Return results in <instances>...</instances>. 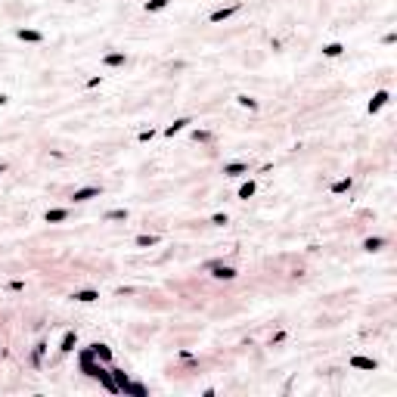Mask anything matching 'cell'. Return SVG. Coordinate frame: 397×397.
Segmentation results:
<instances>
[{
    "instance_id": "cell-1",
    "label": "cell",
    "mask_w": 397,
    "mask_h": 397,
    "mask_svg": "<svg viewBox=\"0 0 397 397\" xmlns=\"http://www.w3.org/2000/svg\"><path fill=\"white\" fill-rule=\"evenodd\" d=\"M242 13H246V0H230V3H220L208 13L205 25H227V22H233V19H239Z\"/></svg>"
},
{
    "instance_id": "cell-2",
    "label": "cell",
    "mask_w": 397,
    "mask_h": 397,
    "mask_svg": "<svg viewBox=\"0 0 397 397\" xmlns=\"http://www.w3.org/2000/svg\"><path fill=\"white\" fill-rule=\"evenodd\" d=\"M10 38L22 47H44L50 40V34L38 29V25H16V29H10Z\"/></svg>"
},
{
    "instance_id": "cell-3",
    "label": "cell",
    "mask_w": 397,
    "mask_h": 397,
    "mask_svg": "<svg viewBox=\"0 0 397 397\" xmlns=\"http://www.w3.org/2000/svg\"><path fill=\"white\" fill-rule=\"evenodd\" d=\"M106 196V190H103L100 183H81V186H75L72 193H68V205H90V202H96V199H103Z\"/></svg>"
},
{
    "instance_id": "cell-4",
    "label": "cell",
    "mask_w": 397,
    "mask_h": 397,
    "mask_svg": "<svg viewBox=\"0 0 397 397\" xmlns=\"http://www.w3.org/2000/svg\"><path fill=\"white\" fill-rule=\"evenodd\" d=\"M326 193H329V199L354 196V193H357V177H354V174H336V177L329 180V186H326Z\"/></svg>"
},
{
    "instance_id": "cell-5",
    "label": "cell",
    "mask_w": 397,
    "mask_h": 397,
    "mask_svg": "<svg viewBox=\"0 0 397 397\" xmlns=\"http://www.w3.org/2000/svg\"><path fill=\"white\" fill-rule=\"evenodd\" d=\"M193 124H199L196 115H177V118H171V121L165 124L162 130H158V140H177V137L186 134Z\"/></svg>"
},
{
    "instance_id": "cell-6",
    "label": "cell",
    "mask_w": 397,
    "mask_h": 397,
    "mask_svg": "<svg viewBox=\"0 0 397 397\" xmlns=\"http://www.w3.org/2000/svg\"><path fill=\"white\" fill-rule=\"evenodd\" d=\"M257 193H261V180H257L255 174H246L242 180H236V199H239L242 205H255Z\"/></svg>"
},
{
    "instance_id": "cell-7",
    "label": "cell",
    "mask_w": 397,
    "mask_h": 397,
    "mask_svg": "<svg viewBox=\"0 0 397 397\" xmlns=\"http://www.w3.org/2000/svg\"><path fill=\"white\" fill-rule=\"evenodd\" d=\"M128 66H130V53L128 50H118V47H112V50H106L100 57V68H103V72H124Z\"/></svg>"
},
{
    "instance_id": "cell-8",
    "label": "cell",
    "mask_w": 397,
    "mask_h": 397,
    "mask_svg": "<svg viewBox=\"0 0 397 397\" xmlns=\"http://www.w3.org/2000/svg\"><path fill=\"white\" fill-rule=\"evenodd\" d=\"M205 274L211 276L214 283H236V280H239V276H242V270L236 267V264H227V261H214L211 267L205 270Z\"/></svg>"
},
{
    "instance_id": "cell-9",
    "label": "cell",
    "mask_w": 397,
    "mask_h": 397,
    "mask_svg": "<svg viewBox=\"0 0 397 397\" xmlns=\"http://www.w3.org/2000/svg\"><path fill=\"white\" fill-rule=\"evenodd\" d=\"M130 208L128 205H109L100 211V224H130Z\"/></svg>"
},
{
    "instance_id": "cell-10",
    "label": "cell",
    "mask_w": 397,
    "mask_h": 397,
    "mask_svg": "<svg viewBox=\"0 0 397 397\" xmlns=\"http://www.w3.org/2000/svg\"><path fill=\"white\" fill-rule=\"evenodd\" d=\"M220 174L227 180H242L246 174H252V165L246 158H227V162H220Z\"/></svg>"
},
{
    "instance_id": "cell-11",
    "label": "cell",
    "mask_w": 397,
    "mask_h": 397,
    "mask_svg": "<svg viewBox=\"0 0 397 397\" xmlns=\"http://www.w3.org/2000/svg\"><path fill=\"white\" fill-rule=\"evenodd\" d=\"M171 6H174V0H143L140 10L146 13V16H165Z\"/></svg>"
},
{
    "instance_id": "cell-12",
    "label": "cell",
    "mask_w": 397,
    "mask_h": 397,
    "mask_svg": "<svg viewBox=\"0 0 397 397\" xmlns=\"http://www.w3.org/2000/svg\"><path fill=\"white\" fill-rule=\"evenodd\" d=\"M10 106H13V93H10V90H0V112L10 109Z\"/></svg>"
},
{
    "instance_id": "cell-13",
    "label": "cell",
    "mask_w": 397,
    "mask_h": 397,
    "mask_svg": "<svg viewBox=\"0 0 397 397\" xmlns=\"http://www.w3.org/2000/svg\"><path fill=\"white\" fill-rule=\"evenodd\" d=\"M6 174H10V162H6V158H0V177H6Z\"/></svg>"
}]
</instances>
